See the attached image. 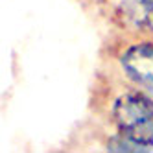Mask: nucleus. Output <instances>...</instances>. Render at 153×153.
<instances>
[{
    "mask_svg": "<svg viewBox=\"0 0 153 153\" xmlns=\"http://www.w3.org/2000/svg\"><path fill=\"white\" fill-rule=\"evenodd\" d=\"M92 122L131 142L138 151H153V96L98 65L89 89Z\"/></svg>",
    "mask_w": 153,
    "mask_h": 153,
    "instance_id": "nucleus-1",
    "label": "nucleus"
},
{
    "mask_svg": "<svg viewBox=\"0 0 153 153\" xmlns=\"http://www.w3.org/2000/svg\"><path fill=\"white\" fill-rule=\"evenodd\" d=\"M98 65L153 96V39L109 30L98 50Z\"/></svg>",
    "mask_w": 153,
    "mask_h": 153,
    "instance_id": "nucleus-2",
    "label": "nucleus"
},
{
    "mask_svg": "<svg viewBox=\"0 0 153 153\" xmlns=\"http://www.w3.org/2000/svg\"><path fill=\"white\" fill-rule=\"evenodd\" d=\"M111 31L153 39V0H94Z\"/></svg>",
    "mask_w": 153,
    "mask_h": 153,
    "instance_id": "nucleus-3",
    "label": "nucleus"
},
{
    "mask_svg": "<svg viewBox=\"0 0 153 153\" xmlns=\"http://www.w3.org/2000/svg\"><path fill=\"white\" fill-rule=\"evenodd\" d=\"M79 2H83L85 6H92V4H94V0H79Z\"/></svg>",
    "mask_w": 153,
    "mask_h": 153,
    "instance_id": "nucleus-4",
    "label": "nucleus"
}]
</instances>
